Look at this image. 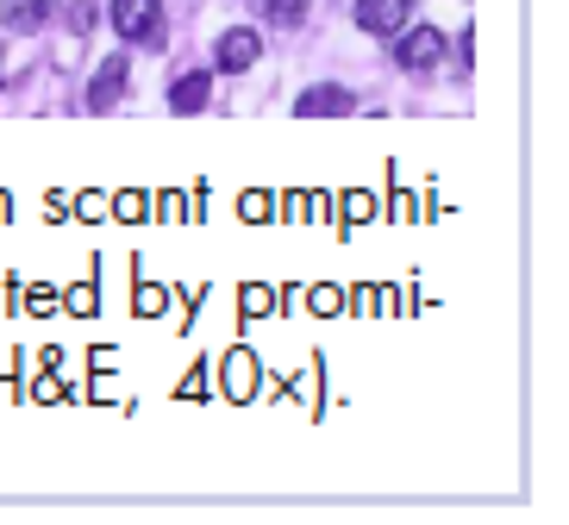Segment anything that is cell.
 Here are the masks:
<instances>
[{"label": "cell", "instance_id": "cell-1", "mask_svg": "<svg viewBox=\"0 0 569 525\" xmlns=\"http://www.w3.org/2000/svg\"><path fill=\"white\" fill-rule=\"evenodd\" d=\"M395 63H401L407 75H432V69L445 63V32H438V26H401V32H395Z\"/></svg>", "mask_w": 569, "mask_h": 525}, {"label": "cell", "instance_id": "cell-2", "mask_svg": "<svg viewBox=\"0 0 569 525\" xmlns=\"http://www.w3.org/2000/svg\"><path fill=\"white\" fill-rule=\"evenodd\" d=\"M113 32H126L144 51H163V7L157 0H113Z\"/></svg>", "mask_w": 569, "mask_h": 525}, {"label": "cell", "instance_id": "cell-3", "mask_svg": "<svg viewBox=\"0 0 569 525\" xmlns=\"http://www.w3.org/2000/svg\"><path fill=\"white\" fill-rule=\"evenodd\" d=\"M413 19V0H357V26L376 38H395Z\"/></svg>", "mask_w": 569, "mask_h": 525}, {"label": "cell", "instance_id": "cell-4", "mask_svg": "<svg viewBox=\"0 0 569 525\" xmlns=\"http://www.w3.org/2000/svg\"><path fill=\"white\" fill-rule=\"evenodd\" d=\"M257 51H263V44H257L251 26H232V32H226V38L213 44V63L226 69V75H244V69L257 63Z\"/></svg>", "mask_w": 569, "mask_h": 525}, {"label": "cell", "instance_id": "cell-5", "mask_svg": "<svg viewBox=\"0 0 569 525\" xmlns=\"http://www.w3.org/2000/svg\"><path fill=\"white\" fill-rule=\"evenodd\" d=\"M126 75H132V57H107V63L94 69V88H88V107H94V113H107V107H119V94H126Z\"/></svg>", "mask_w": 569, "mask_h": 525}, {"label": "cell", "instance_id": "cell-6", "mask_svg": "<svg viewBox=\"0 0 569 525\" xmlns=\"http://www.w3.org/2000/svg\"><path fill=\"white\" fill-rule=\"evenodd\" d=\"M207 82H213V75H201V69L176 75V82H169V107H176V113H201V107H207Z\"/></svg>", "mask_w": 569, "mask_h": 525}, {"label": "cell", "instance_id": "cell-7", "mask_svg": "<svg viewBox=\"0 0 569 525\" xmlns=\"http://www.w3.org/2000/svg\"><path fill=\"white\" fill-rule=\"evenodd\" d=\"M44 19H51V0H7L0 7V26L7 32H38Z\"/></svg>", "mask_w": 569, "mask_h": 525}, {"label": "cell", "instance_id": "cell-8", "mask_svg": "<svg viewBox=\"0 0 569 525\" xmlns=\"http://www.w3.org/2000/svg\"><path fill=\"white\" fill-rule=\"evenodd\" d=\"M295 113H351V94H345V88H332V82H319V88H307L301 101H295Z\"/></svg>", "mask_w": 569, "mask_h": 525}, {"label": "cell", "instance_id": "cell-9", "mask_svg": "<svg viewBox=\"0 0 569 525\" xmlns=\"http://www.w3.org/2000/svg\"><path fill=\"white\" fill-rule=\"evenodd\" d=\"M63 19H69V32H82V38H88V26H94V7H88V0H69Z\"/></svg>", "mask_w": 569, "mask_h": 525}, {"label": "cell", "instance_id": "cell-10", "mask_svg": "<svg viewBox=\"0 0 569 525\" xmlns=\"http://www.w3.org/2000/svg\"><path fill=\"white\" fill-rule=\"evenodd\" d=\"M226 388H232V394L251 388V363H244V356H232V363H226Z\"/></svg>", "mask_w": 569, "mask_h": 525}]
</instances>
